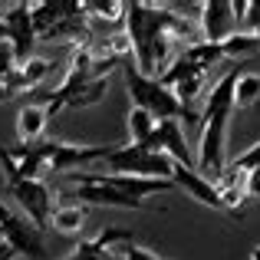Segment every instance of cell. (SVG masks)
Listing matches in <instances>:
<instances>
[{
  "label": "cell",
  "mask_w": 260,
  "mask_h": 260,
  "mask_svg": "<svg viewBox=\"0 0 260 260\" xmlns=\"http://www.w3.org/2000/svg\"><path fill=\"white\" fill-rule=\"evenodd\" d=\"M23 89H20V79H17V70L10 73V76H0V102L13 99V95H20Z\"/></svg>",
  "instance_id": "cell-23"
},
{
  "label": "cell",
  "mask_w": 260,
  "mask_h": 260,
  "mask_svg": "<svg viewBox=\"0 0 260 260\" xmlns=\"http://www.w3.org/2000/svg\"><path fill=\"white\" fill-rule=\"evenodd\" d=\"M155 125L158 122L152 119V115L145 112V109H128V119H125V128H128V145H145L148 139H152Z\"/></svg>",
  "instance_id": "cell-18"
},
{
  "label": "cell",
  "mask_w": 260,
  "mask_h": 260,
  "mask_svg": "<svg viewBox=\"0 0 260 260\" xmlns=\"http://www.w3.org/2000/svg\"><path fill=\"white\" fill-rule=\"evenodd\" d=\"M175 20V10L158 4H145V0H135L125 4V37L132 43V63L139 66L145 76H155V46L161 40H168V26Z\"/></svg>",
  "instance_id": "cell-2"
},
{
  "label": "cell",
  "mask_w": 260,
  "mask_h": 260,
  "mask_svg": "<svg viewBox=\"0 0 260 260\" xmlns=\"http://www.w3.org/2000/svg\"><path fill=\"white\" fill-rule=\"evenodd\" d=\"M122 260H158V254L132 241V244H125V247H122Z\"/></svg>",
  "instance_id": "cell-22"
},
{
  "label": "cell",
  "mask_w": 260,
  "mask_h": 260,
  "mask_svg": "<svg viewBox=\"0 0 260 260\" xmlns=\"http://www.w3.org/2000/svg\"><path fill=\"white\" fill-rule=\"evenodd\" d=\"M102 165L109 168V175L161 178V181H172V172H175V161L168 155L145 145H112V152L102 158Z\"/></svg>",
  "instance_id": "cell-4"
},
{
  "label": "cell",
  "mask_w": 260,
  "mask_h": 260,
  "mask_svg": "<svg viewBox=\"0 0 260 260\" xmlns=\"http://www.w3.org/2000/svg\"><path fill=\"white\" fill-rule=\"evenodd\" d=\"M244 191H247V201H260V168L247 175V181H244Z\"/></svg>",
  "instance_id": "cell-26"
},
{
  "label": "cell",
  "mask_w": 260,
  "mask_h": 260,
  "mask_svg": "<svg viewBox=\"0 0 260 260\" xmlns=\"http://www.w3.org/2000/svg\"><path fill=\"white\" fill-rule=\"evenodd\" d=\"M228 165L234 168V172H241V175H250V172H257V168H260V142H257V145H250L244 155H237L234 161H228Z\"/></svg>",
  "instance_id": "cell-21"
},
{
  "label": "cell",
  "mask_w": 260,
  "mask_h": 260,
  "mask_svg": "<svg viewBox=\"0 0 260 260\" xmlns=\"http://www.w3.org/2000/svg\"><path fill=\"white\" fill-rule=\"evenodd\" d=\"M50 125V112H46L43 102H26L17 112V139L20 145H40Z\"/></svg>",
  "instance_id": "cell-14"
},
{
  "label": "cell",
  "mask_w": 260,
  "mask_h": 260,
  "mask_svg": "<svg viewBox=\"0 0 260 260\" xmlns=\"http://www.w3.org/2000/svg\"><path fill=\"white\" fill-rule=\"evenodd\" d=\"M250 260H260V244H257L254 250H250Z\"/></svg>",
  "instance_id": "cell-30"
},
{
  "label": "cell",
  "mask_w": 260,
  "mask_h": 260,
  "mask_svg": "<svg viewBox=\"0 0 260 260\" xmlns=\"http://www.w3.org/2000/svg\"><path fill=\"white\" fill-rule=\"evenodd\" d=\"M76 181V188L70 191V201H83V204H95V208H125V211H142L145 204L142 201H132L128 194L115 191L112 184H106V178L99 172H76L70 175Z\"/></svg>",
  "instance_id": "cell-5"
},
{
  "label": "cell",
  "mask_w": 260,
  "mask_h": 260,
  "mask_svg": "<svg viewBox=\"0 0 260 260\" xmlns=\"http://www.w3.org/2000/svg\"><path fill=\"white\" fill-rule=\"evenodd\" d=\"M178 56H184L194 70H201V73H208V70H214L217 63L224 59V53H221V43H191V46H184Z\"/></svg>",
  "instance_id": "cell-15"
},
{
  "label": "cell",
  "mask_w": 260,
  "mask_h": 260,
  "mask_svg": "<svg viewBox=\"0 0 260 260\" xmlns=\"http://www.w3.org/2000/svg\"><path fill=\"white\" fill-rule=\"evenodd\" d=\"M260 102V73H241L234 79V109H250Z\"/></svg>",
  "instance_id": "cell-19"
},
{
  "label": "cell",
  "mask_w": 260,
  "mask_h": 260,
  "mask_svg": "<svg viewBox=\"0 0 260 260\" xmlns=\"http://www.w3.org/2000/svg\"><path fill=\"white\" fill-rule=\"evenodd\" d=\"M0 260H17V254H13V247L0 237Z\"/></svg>",
  "instance_id": "cell-28"
},
{
  "label": "cell",
  "mask_w": 260,
  "mask_h": 260,
  "mask_svg": "<svg viewBox=\"0 0 260 260\" xmlns=\"http://www.w3.org/2000/svg\"><path fill=\"white\" fill-rule=\"evenodd\" d=\"M13 201L20 204L23 217L33 224L37 231L50 228V217H53V191L46 181H20L10 188Z\"/></svg>",
  "instance_id": "cell-9"
},
{
  "label": "cell",
  "mask_w": 260,
  "mask_h": 260,
  "mask_svg": "<svg viewBox=\"0 0 260 260\" xmlns=\"http://www.w3.org/2000/svg\"><path fill=\"white\" fill-rule=\"evenodd\" d=\"M172 184L178 191H184V194H191L194 201H201L204 208H211V211H224L221 208V191H217V184L214 181H208L204 175H198L194 168H178L175 165V172H172Z\"/></svg>",
  "instance_id": "cell-12"
},
{
  "label": "cell",
  "mask_w": 260,
  "mask_h": 260,
  "mask_svg": "<svg viewBox=\"0 0 260 260\" xmlns=\"http://www.w3.org/2000/svg\"><path fill=\"white\" fill-rule=\"evenodd\" d=\"M241 20L234 17V4L231 0H208L201 4V17H198V30H201L204 43H224L231 33H237Z\"/></svg>",
  "instance_id": "cell-10"
},
{
  "label": "cell",
  "mask_w": 260,
  "mask_h": 260,
  "mask_svg": "<svg viewBox=\"0 0 260 260\" xmlns=\"http://www.w3.org/2000/svg\"><path fill=\"white\" fill-rule=\"evenodd\" d=\"M83 224H86L83 204H59V208H53V217H50L53 231H59V234H79Z\"/></svg>",
  "instance_id": "cell-16"
},
{
  "label": "cell",
  "mask_w": 260,
  "mask_h": 260,
  "mask_svg": "<svg viewBox=\"0 0 260 260\" xmlns=\"http://www.w3.org/2000/svg\"><path fill=\"white\" fill-rule=\"evenodd\" d=\"M46 155V165H50V175L59 172H79V165H89V161H102L112 148H102V145H70V142H40Z\"/></svg>",
  "instance_id": "cell-8"
},
{
  "label": "cell",
  "mask_w": 260,
  "mask_h": 260,
  "mask_svg": "<svg viewBox=\"0 0 260 260\" xmlns=\"http://www.w3.org/2000/svg\"><path fill=\"white\" fill-rule=\"evenodd\" d=\"M17 70V56H13V46L10 43H0V76H10Z\"/></svg>",
  "instance_id": "cell-24"
},
{
  "label": "cell",
  "mask_w": 260,
  "mask_h": 260,
  "mask_svg": "<svg viewBox=\"0 0 260 260\" xmlns=\"http://www.w3.org/2000/svg\"><path fill=\"white\" fill-rule=\"evenodd\" d=\"M4 241L13 247V254H17V257H30V260H37V257H43V254H46L43 231H37L23 214H20L17 221H13L10 228L4 231Z\"/></svg>",
  "instance_id": "cell-13"
},
{
  "label": "cell",
  "mask_w": 260,
  "mask_h": 260,
  "mask_svg": "<svg viewBox=\"0 0 260 260\" xmlns=\"http://www.w3.org/2000/svg\"><path fill=\"white\" fill-rule=\"evenodd\" d=\"M145 148H155V152L168 155L178 168H194V158H191V152H188V139H184V128H181V122H175V119L158 122L152 139L145 142Z\"/></svg>",
  "instance_id": "cell-11"
},
{
  "label": "cell",
  "mask_w": 260,
  "mask_h": 260,
  "mask_svg": "<svg viewBox=\"0 0 260 260\" xmlns=\"http://www.w3.org/2000/svg\"><path fill=\"white\" fill-rule=\"evenodd\" d=\"M0 165L7 172V184H20V181H46L50 165H46V155L40 145H17L7 148L0 145Z\"/></svg>",
  "instance_id": "cell-6"
},
{
  "label": "cell",
  "mask_w": 260,
  "mask_h": 260,
  "mask_svg": "<svg viewBox=\"0 0 260 260\" xmlns=\"http://www.w3.org/2000/svg\"><path fill=\"white\" fill-rule=\"evenodd\" d=\"M221 53H224V59H247L254 53H260V40L250 30H237L221 43Z\"/></svg>",
  "instance_id": "cell-17"
},
{
  "label": "cell",
  "mask_w": 260,
  "mask_h": 260,
  "mask_svg": "<svg viewBox=\"0 0 260 260\" xmlns=\"http://www.w3.org/2000/svg\"><path fill=\"white\" fill-rule=\"evenodd\" d=\"M17 217H20V214H17V211H10V208H7V204H4V201H0V237H4V231H7V228H10V224H13V221H17Z\"/></svg>",
  "instance_id": "cell-27"
},
{
  "label": "cell",
  "mask_w": 260,
  "mask_h": 260,
  "mask_svg": "<svg viewBox=\"0 0 260 260\" xmlns=\"http://www.w3.org/2000/svg\"><path fill=\"white\" fill-rule=\"evenodd\" d=\"M122 73H125V89H128V95H132V106L135 109H145L155 122L175 119V122H184V125L201 122V115H198L191 106L178 102V95L168 86H161L158 76H145L135 63H125V70H122Z\"/></svg>",
  "instance_id": "cell-3"
},
{
  "label": "cell",
  "mask_w": 260,
  "mask_h": 260,
  "mask_svg": "<svg viewBox=\"0 0 260 260\" xmlns=\"http://www.w3.org/2000/svg\"><path fill=\"white\" fill-rule=\"evenodd\" d=\"M50 59H40V56H30L23 66H17V79H20V89L23 92H30V89H37L43 83L46 76H50Z\"/></svg>",
  "instance_id": "cell-20"
},
{
  "label": "cell",
  "mask_w": 260,
  "mask_h": 260,
  "mask_svg": "<svg viewBox=\"0 0 260 260\" xmlns=\"http://www.w3.org/2000/svg\"><path fill=\"white\" fill-rule=\"evenodd\" d=\"M234 79L237 73H224L208 92L201 112V139H198V175L217 181L228 168V125L234 115Z\"/></svg>",
  "instance_id": "cell-1"
},
{
  "label": "cell",
  "mask_w": 260,
  "mask_h": 260,
  "mask_svg": "<svg viewBox=\"0 0 260 260\" xmlns=\"http://www.w3.org/2000/svg\"><path fill=\"white\" fill-rule=\"evenodd\" d=\"M0 20L7 26V43L13 46L17 66H23L30 59L33 46H37V30H33L30 4H4L0 7Z\"/></svg>",
  "instance_id": "cell-7"
},
{
  "label": "cell",
  "mask_w": 260,
  "mask_h": 260,
  "mask_svg": "<svg viewBox=\"0 0 260 260\" xmlns=\"http://www.w3.org/2000/svg\"><path fill=\"white\" fill-rule=\"evenodd\" d=\"M244 20L250 23V33L260 40V0H250V4H247V17H244Z\"/></svg>",
  "instance_id": "cell-25"
},
{
  "label": "cell",
  "mask_w": 260,
  "mask_h": 260,
  "mask_svg": "<svg viewBox=\"0 0 260 260\" xmlns=\"http://www.w3.org/2000/svg\"><path fill=\"white\" fill-rule=\"evenodd\" d=\"M0 43H7V26H4V20H0Z\"/></svg>",
  "instance_id": "cell-29"
}]
</instances>
